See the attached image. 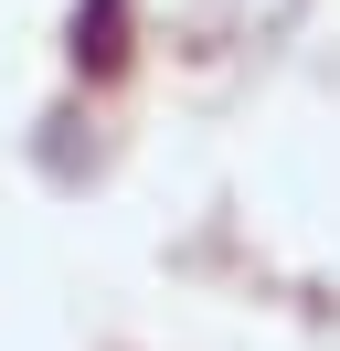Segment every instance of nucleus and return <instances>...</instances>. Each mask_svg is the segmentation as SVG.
Segmentation results:
<instances>
[{"mask_svg": "<svg viewBox=\"0 0 340 351\" xmlns=\"http://www.w3.org/2000/svg\"><path fill=\"white\" fill-rule=\"evenodd\" d=\"M117 53H127V0H85V11H75V64L106 75Z\"/></svg>", "mask_w": 340, "mask_h": 351, "instance_id": "f257e3e1", "label": "nucleus"}]
</instances>
